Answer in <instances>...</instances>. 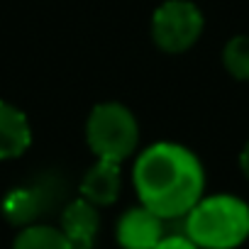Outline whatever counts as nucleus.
Returning a JSON list of instances; mask_svg holds the SVG:
<instances>
[{
    "label": "nucleus",
    "mask_w": 249,
    "mask_h": 249,
    "mask_svg": "<svg viewBox=\"0 0 249 249\" xmlns=\"http://www.w3.org/2000/svg\"><path fill=\"white\" fill-rule=\"evenodd\" d=\"M135 188L144 208L161 220H178L203 198L205 171L198 157L171 142L144 149L135 164Z\"/></svg>",
    "instance_id": "1"
},
{
    "label": "nucleus",
    "mask_w": 249,
    "mask_h": 249,
    "mask_svg": "<svg viewBox=\"0 0 249 249\" xmlns=\"http://www.w3.org/2000/svg\"><path fill=\"white\" fill-rule=\"evenodd\" d=\"M181 230L198 249H234L249 237V205L234 196L200 198Z\"/></svg>",
    "instance_id": "2"
},
{
    "label": "nucleus",
    "mask_w": 249,
    "mask_h": 249,
    "mask_svg": "<svg viewBox=\"0 0 249 249\" xmlns=\"http://www.w3.org/2000/svg\"><path fill=\"white\" fill-rule=\"evenodd\" d=\"M66 196H69V181L64 174L39 171L27 183L8 191L3 203H0V210H3L10 225L27 227L64 210Z\"/></svg>",
    "instance_id": "3"
},
{
    "label": "nucleus",
    "mask_w": 249,
    "mask_h": 249,
    "mask_svg": "<svg viewBox=\"0 0 249 249\" xmlns=\"http://www.w3.org/2000/svg\"><path fill=\"white\" fill-rule=\"evenodd\" d=\"M86 140L98 159L120 164L137 149V117L120 103L95 105L86 124Z\"/></svg>",
    "instance_id": "4"
},
{
    "label": "nucleus",
    "mask_w": 249,
    "mask_h": 249,
    "mask_svg": "<svg viewBox=\"0 0 249 249\" xmlns=\"http://www.w3.org/2000/svg\"><path fill=\"white\" fill-rule=\"evenodd\" d=\"M203 13L191 0H166L152 18V39L169 54L191 49L203 35Z\"/></svg>",
    "instance_id": "5"
},
{
    "label": "nucleus",
    "mask_w": 249,
    "mask_h": 249,
    "mask_svg": "<svg viewBox=\"0 0 249 249\" xmlns=\"http://www.w3.org/2000/svg\"><path fill=\"white\" fill-rule=\"evenodd\" d=\"M166 234V220L140 205L127 210L117 222V242L122 249H154Z\"/></svg>",
    "instance_id": "6"
},
{
    "label": "nucleus",
    "mask_w": 249,
    "mask_h": 249,
    "mask_svg": "<svg viewBox=\"0 0 249 249\" xmlns=\"http://www.w3.org/2000/svg\"><path fill=\"white\" fill-rule=\"evenodd\" d=\"M100 230L98 208L83 198L69 200L61 210V232L69 237L73 249H93Z\"/></svg>",
    "instance_id": "7"
},
{
    "label": "nucleus",
    "mask_w": 249,
    "mask_h": 249,
    "mask_svg": "<svg viewBox=\"0 0 249 249\" xmlns=\"http://www.w3.org/2000/svg\"><path fill=\"white\" fill-rule=\"evenodd\" d=\"M32 144V127L22 110L0 100V161L22 157Z\"/></svg>",
    "instance_id": "8"
},
{
    "label": "nucleus",
    "mask_w": 249,
    "mask_h": 249,
    "mask_svg": "<svg viewBox=\"0 0 249 249\" xmlns=\"http://www.w3.org/2000/svg\"><path fill=\"white\" fill-rule=\"evenodd\" d=\"M120 196V164L98 159L81 181V198L98 205H112Z\"/></svg>",
    "instance_id": "9"
},
{
    "label": "nucleus",
    "mask_w": 249,
    "mask_h": 249,
    "mask_svg": "<svg viewBox=\"0 0 249 249\" xmlns=\"http://www.w3.org/2000/svg\"><path fill=\"white\" fill-rule=\"evenodd\" d=\"M13 249H73V244L61 232V227L37 222L20 230V234L13 242Z\"/></svg>",
    "instance_id": "10"
},
{
    "label": "nucleus",
    "mask_w": 249,
    "mask_h": 249,
    "mask_svg": "<svg viewBox=\"0 0 249 249\" xmlns=\"http://www.w3.org/2000/svg\"><path fill=\"white\" fill-rule=\"evenodd\" d=\"M222 64L237 81H249V37L237 35L222 49Z\"/></svg>",
    "instance_id": "11"
},
{
    "label": "nucleus",
    "mask_w": 249,
    "mask_h": 249,
    "mask_svg": "<svg viewBox=\"0 0 249 249\" xmlns=\"http://www.w3.org/2000/svg\"><path fill=\"white\" fill-rule=\"evenodd\" d=\"M154 249H198L183 232H169L166 230V234L161 237V242L154 247Z\"/></svg>",
    "instance_id": "12"
},
{
    "label": "nucleus",
    "mask_w": 249,
    "mask_h": 249,
    "mask_svg": "<svg viewBox=\"0 0 249 249\" xmlns=\"http://www.w3.org/2000/svg\"><path fill=\"white\" fill-rule=\"evenodd\" d=\"M239 169H242V174H244L247 181H249V142H247V147H244L242 154H239Z\"/></svg>",
    "instance_id": "13"
}]
</instances>
